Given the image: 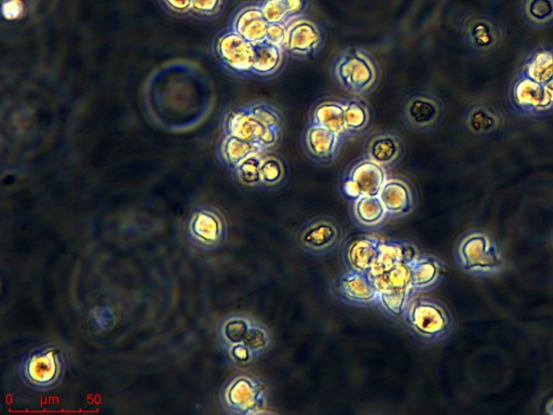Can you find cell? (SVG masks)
I'll use <instances>...</instances> for the list:
<instances>
[{"label": "cell", "instance_id": "obj_1", "mask_svg": "<svg viewBox=\"0 0 553 415\" xmlns=\"http://www.w3.org/2000/svg\"><path fill=\"white\" fill-rule=\"evenodd\" d=\"M69 368V355L55 342L40 344L22 356L18 376L25 388L36 394H47L61 386Z\"/></svg>", "mask_w": 553, "mask_h": 415}, {"label": "cell", "instance_id": "obj_2", "mask_svg": "<svg viewBox=\"0 0 553 415\" xmlns=\"http://www.w3.org/2000/svg\"><path fill=\"white\" fill-rule=\"evenodd\" d=\"M458 269L477 279H490L504 274L507 258L495 238L483 230L464 233L454 246Z\"/></svg>", "mask_w": 553, "mask_h": 415}, {"label": "cell", "instance_id": "obj_3", "mask_svg": "<svg viewBox=\"0 0 553 415\" xmlns=\"http://www.w3.org/2000/svg\"><path fill=\"white\" fill-rule=\"evenodd\" d=\"M402 324L414 340L425 345L447 341L455 328L449 307L424 294H414L410 299Z\"/></svg>", "mask_w": 553, "mask_h": 415}, {"label": "cell", "instance_id": "obj_4", "mask_svg": "<svg viewBox=\"0 0 553 415\" xmlns=\"http://www.w3.org/2000/svg\"><path fill=\"white\" fill-rule=\"evenodd\" d=\"M330 76L333 82L349 95L364 98L379 87L382 72L379 61L369 50L348 47L332 61Z\"/></svg>", "mask_w": 553, "mask_h": 415}, {"label": "cell", "instance_id": "obj_5", "mask_svg": "<svg viewBox=\"0 0 553 415\" xmlns=\"http://www.w3.org/2000/svg\"><path fill=\"white\" fill-rule=\"evenodd\" d=\"M186 243L197 251L214 253L223 249L228 240L229 226L217 208L198 206L192 210L183 226Z\"/></svg>", "mask_w": 553, "mask_h": 415}, {"label": "cell", "instance_id": "obj_6", "mask_svg": "<svg viewBox=\"0 0 553 415\" xmlns=\"http://www.w3.org/2000/svg\"><path fill=\"white\" fill-rule=\"evenodd\" d=\"M267 403L266 384L250 374H237L228 379L220 391V405L227 414H261L265 412Z\"/></svg>", "mask_w": 553, "mask_h": 415}, {"label": "cell", "instance_id": "obj_7", "mask_svg": "<svg viewBox=\"0 0 553 415\" xmlns=\"http://www.w3.org/2000/svg\"><path fill=\"white\" fill-rule=\"evenodd\" d=\"M401 120L408 130L427 135L437 130L445 115L443 101L429 91H416L401 104Z\"/></svg>", "mask_w": 553, "mask_h": 415}, {"label": "cell", "instance_id": "obj_8", "mask_svg": "<svg viewBox=\"0 0 553 415\" xmlns=\"http://www.w3.org/2000/svg\"><path fill=\"white\" fill-rule=\"evenodd\" d=\"M461 33L465 46L477 58L493 55L504 42L502 24L483 13L466 16L461 23Z\"/></svg>", "mask_w": 553, "mask_h": 415}, {"label": "cell", "instance_id": "obj_9", "mask_svg": "<svg viewBox=\"0 0 553 415\" xmlns=\"http://www.w3.org/2000/svg\"><path fill=\"white\" fill-rule=\"evenodd\" d=\"M342 226L330 217H316L303 224L296 244L312 257H326L342 244Z\"/></svg>", "mask_w": 553, "mask_h": 415}, {"label": "cell", "instance_id": "obj_10", "mask_svg": "<svg viewBox=\"0 0 553 415\" xmlns=\"http://www.w3.org/2000/svg\"><path fill=\"white\" fill-rule=\"evenodd\" d=\"M330 292L336 301L355 309L376 306L380 293L369 273L355 271L337 276L331 283Z\"/></svg>", "mask_w": 553, "mask_h": 415}, {"label": "cell", "instance_id": "obj_11", "mask_svg": "<svg viewBox=\"0 0 553 415\" xmlns=\"http://www.w3.org/2000/svg\"><path fill=\"white\" fill-rule=\"evenodd\" d=\"M327 43V32L316 21L304 16L288 25L285 51L288 58L305 61L319 55Z\"/></svg>", "mask_w": 553, "mask_h": 415}, {"label": "cell", "instance_id": "obj_12", "mask_svg": "<svg viewBox=\"0 0 553 415\" xmlns=\"http://www.w3.org/2000/svg\"><path fill=\"white\" fill-rule=\"evenodd\" d=\"M224 128L226 135L259 144L265 152L275 151L282 139V133L268 130L254 117L248 105L229 112Z\"/></svg>", "mask_w": 553, "mask_h": 415}, {"label": "cell", "instance_id": "obj_13", "mask_svg": "<svg viewBox=\"0 0 553 415\" xmlns=\"http://www.w3.org/2000/svg\"><path fill=\"white\" fill-rule=\"evenodd\" d=\"M507 102L512 113L519 117L548 116L544 87L520 72L511 79L507 89Z\"/></svg>", "mask_w": 553, "mask_h": 415}, {"label": "cell", "instance_id": "obj_14", "mask_svg": "<svg viewBox=\"0 0 553 415\" xmlns=\"http://www.w3.org/2000/svg\"><path fill=\"white\" fill-rule=\"evenodd\" d=\"M505 116L489 102L476 100L466 107L461 120L464 135L475 141L488 140L501 132Z\"/></svg>", "mask_w": 553, "mask_h": 415}, {"label": "cell", "instance_id": "obj_15", "mask_svg": "<svg viewBox=\"0 0 553 415\" xmlns=\"http://www.w3.org/2000/svg\"><path fill=\"white\" fill-rule=\"evenodd\" d=\"M345 141L339 133L309 123L305 126L301 137L303 151L307 158L322 167L335 164Z\"/></svg>", "mask_w": 553, "mask_h": 415}, {"label": "cell", "instance_id": "obj_16", "mask_svg": "<svg viewBox=\"0 0 553 415\" xmlns=\"http://www.w3.org/2000/svg\"><path fill=\"white\" fill-rule=\"evenodd\" d=\"M217 52L225 70L239 77H251L255 46L229 28L217 43Z\"/></svg>", "mask_w": 553, "mask_h": 415}, {"label": "cell", "instance_id": "obj_17", "mask_svg": "<svg viewBox=\"0 0 553 415\" xmlns=\"http://www.w3.org/2000/svg\"><path fill=\"white\" fill-rule=\"evenodd\" d=\"M404 154L406 143L395 131H375L363 143V156L386 170L396 168L402 162Z\"/></svg>", "mask_w": 553, "mask_h": 415}, {"label": "cell", "instance_id": "obj_18", "mask_svg": "<svg viewBox=\"0 0 553 415\" xmlns=\"http://www.w3.org/2000/svg\"><path fill=\"white\" fill-rule=\"evenodd\" d=\"M380 240L371 234L347 237L341 249V260L346 271L370 273L379 257Z\"/></svg>", "mask_w": 553, "mask_h": 415}, {"label": "cell", "instance_id": "obj_19", "mask_svg": "<svg viewBox=\"0 0 553 415\" xmlns=\"http://www.w3.org/2000/svg\"><path fill=\"white\" fill-rule=\"evenodd\" d=\"M379 196L390 219L406 218L417 206L416 191L406 178H388Z\"/></svg>", "mask_w": 553, "mask_h": 415}, {"label": "cell", "instance_id": "obj_20", "mask_svg": "<svg viewBox=\"0 0 553 415\" xmlns=\"http://www.w3.org/2000/svg\"><path fill=\"white\" fill-rule=\"evenodd\" d=\"M410 289L425 294L438 288L449 274L448 265L431 254L420 253L410 263Z\"/></svg>", "mask_w": 553, "mask_h": 415}, {"label": "cell", "instance_id": "obj_21", "mask_svg": "<svg viewBox=\"0 0 553 415\" xmlns=\"http://www.w3.org/2000/svg\"><path fill=\"white\" fill-rule=\"evenodd\" d=\"M421 251L410 240L399 238H381L379 257L369 273L371 277L380 276L401 264H410Z\"/></svg>", "mask_w": 553, "mask_h": 415}, {"label": "cell", "instance_id": "obj_22", "mask_svg": "<svg viewBox=\"0 0 553 415\" xmlns=\"http://www.w3.org/2000/svg\"><path fill=\"white\" fill-rule=\"evenodd\" d=\"M349 205L350 219L363 232L379 231L390 219L380 196L363 195Z\"/></svg>", "mask_w": 553, "mask_h": 415}, {"label": "cell", "instance_id": "obj_23", "mask_svg": "<svg viewBox=\"0 0 553 415\" xmlns=\"http://www.w3.org/2000/svg\"><path fill=\"white\" fill-rule=\"evenodd\" d=\"M268 25L259 3H249L237 10L231 29L258 46L266 43Z\"/></svg>", "mask_w": 553, "mask_h": 415}, {"label": "cell", "instance_id": "obj_24", "mask_svg": "<svg viewBox=\"0 0 553 415\" xmlns=\"http://www.w3.org/2000/svg\"><path fill=\"white\" fill-rule=\"evenodd\" d=\"M387 172L384 167L363 156L350 165L344 174L358 186L362 195L379 196L388 179Z\"/></svg>", "mask_w": 553, "mask_h": 415}, {"label": "cell", "instance_id": "obj_25", "mask_svg": "<svg viewBox=\"0 0 553 415\" xmlns=\"http://www.w3.org/2000/svg\"><path fill=\"white\" fill-rule=\"evenodd\" d=\"M344 114V99L322 98L310 109L308 123L339 133L347 141Z\"/></svg>", "mask_w": 553, "mask_h": 415}, {"label": "cell", "instance_id": "obj_26", "mask_svg": "<svg viewBox=\"0 0 553 415\" xmlns=\"http://www.w3.org/2000/svg\"><path fill=\"white\" fill-rule=\"evenodd\" d=\"M344 122L348 140H355L371 130L374 124V111L363 98L344 99Z\"/></svg>", "mask_w": 553, "mask_h": 415}, {"label": "cell", "instance_id": "obj_27", "mask_svg": "<svg viewBox=\"0 0 553 415\" xmlns=\"http://www.w3.org/2000/svg\"><path fill=\"white\" fill-rule=\"evenodd\" d=\"M288 59L285 49L268 43L255 46L252 76L265 80L274 79L285 70Z\"/></svg>", "mask_w": 553, "mask_h": 415}, {"label": "cell", "instance_id": "obj_28", "mask_svg": "<svg viewBox=\"0 0 553 415\" xmlns=\"http://www.w3.org/2000/svg\"><path fill=\"white\" fill-rule=\"evenodd\" d=\"M519 72L543 87L547 85L553 79V47L539 46L526 53Z\"/></svg>", "mask_w": 553, "mask_h": 415}, {"label": "cell", "instance_id": "obj_29", "mask_svg": "<svg viewBox=\"0 0 553 415\" xmlns=\"http://www.w3.org/2000/svg\"><path fill=\"white\" fill-rule=\"evenodd\" d=\"M258 3L268 23L289 25L305 16L310 0H259Z\"/></svg>", "mask_w": 553, "mask_h": 415}, {"label": "cell", "instance_id": "obj_30", "mask_svg": "<svg viewBox=\"0 0 553 415\" xmlns=\"http://www.w3.org/2000/svg\"><path fill=\"white\" fill-rule=\"evenodd\" d=\"M253 319L245 314H229L219 320L215 327V336L222 351L234 345L244 343Z\"/></svg>", "mask_w": 553, "mask_h": 415}, {"label": "cell", "instance_id": "obj_31", "mask_svg": "<svg viewBox=\"0 0 553 415\" xmlns=\"http://www.w3.org/2000/svg\"><path fill=\"white\" fill-rule=\"evenodd\" d=\"M263 190L276 191L290 179V166L285 157L275 151L264 152L261 162Z\"/></svg>", "mask_w": 553, "mask_h": 415}, {"label": "cell", "instance_id": "obj_32", "mask_svg": "<svg viewBox=\"0 0 553 415\" xmlns=\"http://www.w3.org/2000/svg\"><path fill=\"white\" fill-rule=\"evenodd\" d=\"M264 152L259 144L226 135L220 147V159L226 169L233 171L250 155Z\"/></svg>", "mask_w": 553, "mask_h": 415}, {"label": "cell", "instance_id": "obj_33", "mask_svg": "<svg viewBox=\"0 0 553 415\" xmlns=\"http://www.w3.org/2000/svg\"><path fill=\"white\" fill-rule=\"evenodd\" d=\"M520 16L529 28L548 30L553 26V0H521Z\"/></svg>", "mask_w": 553, "mask_h": 415}, {"label": "cell", "instance_id": "obj_34", "mask_svg": "<svg viewBox=\"0 0 553 415\" xmlns=\"http://www.w3.org/2000/svg\"><path fill=\"white\" fill-rule=\"evenodd\" d=\"M413 296L411 289L380 291L375 307L385 318L402 323L404 313Z\"/></svg>", "mask_w": 553, "mask_h": 415}, {"label": "cell", "instance_id": "obj_35", "mask_svg": "<svg viewBox=\"0 0 553 415\" xmlns=\"http://www.w3.org/2000/svg\"><path fill=\"white\" fill-rule=\"evenodd\" d=\"M263 153L252 154L241 162L232 172L234 179L248 189L263 190L261 162Z\"/></svg>", "mask_w": 553, "mask_h": 415}, {"label": "cell", "instance_id": "obj_36", "mask_svg": "<svg viewBox=\"0 0 553 415\" xmlns=\"http://www.w3.org/2000/svg\"><path fill=\"white\" fill-rule=\"evenodd\" d=\"M379 291L410 289V264H401L380 276L372 277Z\"/></svg>", "mask_w": 553, "mask_h": 415}, {"label": "cell", "instance_id": "obj_37", "mask_svg": "<svg viewBox=\"0 0 553 415\" xmlns=\"http://www.w3.org/2000/svg\"><path fill=\"white\" fill-rule=\"evenodd\" d=\"M248 106L254 117L268 130L282 133L285 117L278 107L265 101H254Z\"/></svg>", "mask_w": 553, "mask_h": 415}, {"label": "cell", "instance_id": "obj_38", "mask_svg": "<svg viewBox=\"0 0 553 415\" xmlns=\"http://www.w3.org/2000/svg\"><path fill=\"white\" fill-rule=\"evenodd\" d=\"M244 343L249 347L256 359L266 354L273 345V336L266 326L253 321Z\"/></svg>", "mask_w": 553, "mask_h": 415}, {"label": "cell", "instance_id": "obj_39", "mask_svg": "<svg viewBox=\"0 0 553 415\" xmlns=\"http://www.w3.org/2000/svg\"><path fill=\"white\" fill-rule=\"evenodd\" d=\"M229 364L237 368L251 366L256 358L245 343H240L223 351Z\"/></svg>", "mask_w": 553, "mask_h": 415}, {"label": "cell", "instance_id": "obj_40", "mask_svg": "<svg viewBox=\"0 0 553 415\" xmlns=\"http://www.w3.org/2000/svg\"><path fill=\"white\" fill-rule=\"evenodd\" d=\"M288 37V25L282 23H269L266 43L279 47L281 49L286 48Z\"/></svg>", "mask_w": 553, "mask_h": 415}, {"label": "cell", "instance_id": "obj_41", "mask_svg": "<svg viewBox=\"0 0 553 415\" xmlns=\"http://www.w3.org/2000/svg\"><path fill=\"white\" fill-rule=\"evenodd\" d=\"M224 0H193L192 9L204 16L217 15L222 9Z\"/></svg>", "mask_w": 553, "mask_h": 415}, {"label": "cell", "instance_id": "obj_42", "mask_svg": "<svg viewBox=\"0 0 553 415\" xmlns=\"http://www.w3.org/2000/svg\"><path fill=\"white\" fill-rule=\"evenodd\" d=\"M339 192L341 197L349 204L355 202V200L363 196L358 189V186L347 176H345V174L340 181Z\"/></svg>", "mask_w": 553, "mask_h": 415}, {"label": "cell", "instance_id": "obj_43", "mask_svg": "<svg viewBox=\"0 0 553 415\" xmlns=\"http://www.w3.org/2000/svg\"><path fill=\"white\" fill-rule=\"evenodd\" d=\"M167 6L177 12H186L192 9L193 0H165Z\"/></svg>", "mask_w": 553, "mask_h": 415}, {"label": "cell", "instance_id": "obj_44", "mask_svg": "<svg viewBox=\"0 0 553 415\" xmlns=\"http://www.w3.org/2000/svg\"><path fill=\"white\" fill-rule=\"evenodd\" d=\"M546 93V105L548 115L553 114V79L547 85L544 86Z\"/></svg>", "mask_w": 553, "mask_h": 415}, {"label": "cell", "instance_id": "obj_45", "mask_svg": "<svg viewBox=\"0 0 553 415\" xmlns=\"http://www.w3.org/2000/svg\"><path fill=\"white\" fill-rule=\"evenodd\" d=\"M552 247H553V236H552Z\"/></svg>", "mask_w": 553, "mask_h": 415}]
</instances>
